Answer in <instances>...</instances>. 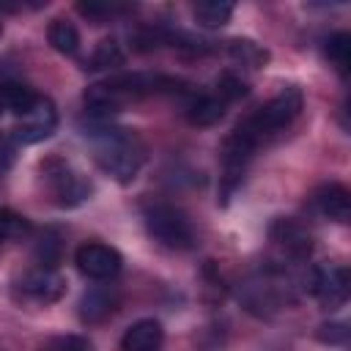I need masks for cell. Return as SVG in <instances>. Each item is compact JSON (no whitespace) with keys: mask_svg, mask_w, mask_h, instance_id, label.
<instances>
[{"mask_svg":"<svg viewBox=\"0 0 351 351\" xmlns=\"http://www.w3.org/2000/svg\"><path fill=\"white\" fill-rule=\"evenodd\" d=\"M250 93V82L239 74V71H222L219 80H217V96L228 104V101H236L241 96Z\"/></svg>","mask_w":351,"mask_h":351,"instance_id":"24","label":"cell"},{"mask_svg":"<svg viewBox=\"0 0 351 351\" xmlns=\"http://www.w3.org/2000/svg\"><path fill=\"white\" fill-rule=\"evenodd\" d=\"M304 288L326 310H337V307L346 304V299L351 293V274L343 263H318V266L307 269Z\"/></svg>","mask_w":351,"mask_h":351,"instance_id":"4","label":"cell"},{"mask_svg":"<svg viewBox=\"0 0 351 351\" xmlns=\"http://www.w3.org/2000/svg\"><path fill=\"white\" fill-rule=\"evenodd\" d=\"M41 170H44V176H47V184H49V189H52V195H55V203H58L60 208H74V206H80L82 200H88V195H90V181H88L82 173H77L69 162L52 156V159H47V162L41 165Z\"/></svg>","mask_w":351,"mask_h":351,"instance_id":"5","label":"cell"},{"mask_svg":"<svg viewBox=\"0 0 351 351\" xmlns=\"http://www.w3.org/2000/svg\"><path fill=\"white\" fill-rule=\"evenodd\" d=\"M58 126V110L52 104V99L47 96H36V101L19 115V123L14 126V143H22V145H33V143H41L47 137H52Z\"/></svg>","mask_w":351,"mask_h":351,"instance_id":"6","label":"cell"},{"mask_svg":"<svg viewBox=\"0 0 351 351\" xmlns=\"http://www.w3.org/2000/svg\"><path fill=\"white\" fill-rule=\"evenodd\" d=\"M0 33H3V22H0Z\"/></svg>","mask_w":351,"mask_h":351,"instance_id":"30","label":"cell"},{"mask_svg":"<svg viewBox=\"0 0 351 351\" xmlns=\"http://www.w3.org/2000/svg\"><path fill=\"white\" fill-rule=\"evenodd\" d=\"M313 203L315 208L326 217V219H335V222H348L351 217V197H348V189L337 181H329V184H321L313 195Z\"/></svg>","mask_w":351,"mask_h":351,"instance_id":"13","label":"cell"},{"mask_svg":"<svg viewBox=\"0 0 351 351\" xmlns=\"http://www.w3.org/2000/svg\"><path fill=\"white\" fill-rule=\"evenodd\" d=\"M165 329L154 318H143L132 324L121 337V351H156L162 346Z\"/></svg>","mask_w":351,"mask_h":351,"instance_id":"14","label":"cell"},{"mask_svg":"<svg viewBox=\"0 0 351 351\" xmlns=\"http://www.w3.org/2000/svg\"><path fill=\"white\" fill-rule=\"evenodd\" d=\"M225 118V101L219 96H195L186 104V121L192 126H214Z\"/></svg>","mask_w":351,"mask_h":351,"instance_id":"15","label":"cell"},{"mask_svg":"<svg viewBox=\"0 0 351 351\" xmlns=\"http://www.w3.org/2000/svg\"><path fill=\"white\" fill-rule=\"evenodd\" d=\"M47 351H93V343L85 335H58L47 340Z\"/></svg>","mask_w":351,"mask_h":351,"instance_id":"25","label":"cell"},{"mask_svg":"<svg viewBox=\"0 0 351 351\" xmlns=\"http://www.w3.org/2000/svg\"><path fill=\"white\" fill-rule=\"evenodd\" d=\"M93 159L110 178H115L118 184H129L137 178L145 162V145L132 129L101 126L99 132H93Z\"/></svg>","mask_w":351,"mask_h":351,"instance_id":"1","label":"cell"},{"mask_svg":"<svg viewBox=\"0 0 351 351\" xmlns=\"http://www.w3.org/2000/svg\"><path fill=\"white\" fill-rule=\"evenodd\" d=\"M3 241H5V239H3V236H0V244H3Z\"/></svg>","mask_w":351,"mask_h":351,"instance_id":"31","label":"cell"},{"mask_svg":"<svg viewBox=\"0 0 351 351\" xmlns=\"http://www.w3.org/2000/svg\"><path fill=\"white\" fill-rule=\"evenodd\" d=\"M123 58H126L123 47L115 38H104L96 44V49L90 55V69H115L123 63Z\"/></svg>","mask_w":351,"mask_h":351,"instance_id":"22","label":"cell"},{"mask_svg":"<svg viewBox=\"0 0 351 351\" xmlns=\"http://www.w3.org/2000/svg\"><path fill=\"white\" fill-rule=\"evenodd\" d=\"M77 11H80L82 16H88V19L104 22V19L115 16V14H121L123 8H121V5H112V3H80V5H77Z\"/></svg>","mask_w":351,"mask_h":351,"instance_id":"26","label":"cell"},{"mask_svg":"<svg viewBox=\"0 0 351 351\" xmlns=\"http://www.w3.org/2000/svg\"><path fill=\"white\" fill-rule=\"evenodd\" d=\"M228 55L236 63L247 66V69H261L269 60V52L261 44H255L252 38H233V41H228Z\"/></svg>","mask_w":351,"mask_h":351,"instance_id":"18","label":"cell"},{"mask_svg":"<svg viewBox=\"0 0 351 351\" xmlns=\"http://www.w3.org/2000/svg\"><path fill=\"white\" fill-rule=\"evenodd\" d=\"M269 239L291 261H307L313 252V233L299 219L291 217H277L269 225Z\"/></svg>","mask_w":351,"mask_h":351,"instance_id":"9","label":"cell"},{"mask_svg":"<svg viewBox=\"0 0 351 351\" xmlns=\"http://www.w3.org/2000/svg\"><path fill=\"white\" fill-rule=\"evenodd\" d=\"M33 233V225L27 217L11 211V208H0V236L5 241H16V239H27Z\"/></svg>","mask_w":351,"mask_h":351,"instance_id":"23","label":"cell"},{"mask_svg":"<svg viewBox=\"0 0 351 351\" xmlns=\"http://www.w3.org/2000/svg\"><path fill=\"white\" fill-rule=\"evenodd\" d=\"M118 304H121V293L115 285H93L80 299V321L88 326L101 324L118 310Z\"/></svg>","mask_w":351,"mask_h":351,"instance_id":"12","label":"cell"},{"mask_svg":"<svg viewBox=\"0 0 351 351\" xmlns=\"http://www.w3.org/2000/svg\"><path fill=\"white\" fill-rule=\"evenodd\" d=\"M318 340H324V343H346L348 340V326L343 321L321 324L318 326Z\"/></svg>","mask_w":351,"mask_h":351,"instance_id":"27","label":"cell"},{"mask_svg":"<svg viewBox=\"0 0 351 351\" xmlns=\"http://www.w3.org/2000/svg\"><path fill=\"white\" fill-rule=\"evenodd\" d=\"M0 96H3V101H5V107H8V112H14L16 118L36 101V90L33 88H27V85H22V82H3L0 85Z\"/></svg>","mask_w":351,"mask_h":351,"instance_id":"21","label":"cell"},{"mask_svg":"<svg viewBox=\"0 0 351 351\" xmlns=\"http://www.w3.org/2000/svg\"><path fill=\"white\" fill-rule=\"evenodd\" d=\"M156 351H159V348H156Z\"/></svg>","mask_w":351,"mask_h":351,"instance_id":"32","label":"cell"},{"mask_svg":"<svg viewBox=\"0 0 351 351\" xmlns=\"http://www.w3.org/2000/svg\"><path fill=\"white\" fill-rule=\"evenodd\" d=\"M66 293V277L58 269H44L36 266L27 274H22V280L16 282V296L27 304H55L58 299H63Z\"/></svg>","mask_w":351,"mask_h":351,"instance_id":"7","label":"cell"},{"mask_svg":"<svg viewBox=\"0 0 351 351\" xmlns=\"http://www.w3.org/2000/svg\"><path fill=\"white\" fill-rule=\"evenodd\" d=\"M324 52H326L329 63L346 77V74H348V66H351V36H348L346 30L332 33V36L324 41Z\"/></svg>","mask_w":351,"mask_h":351,"instance_id":"20","label":"cell"},{"mask_svg":"<svg viewBox=\"0 0 351 351\" xmlns=\"http://www.w3.org/2000/svg\"><path fill=\"white\" fill-rule=\"evenodd\" d=\"M302 107H304L302 88L288 85V88H282L274 99H269L261 110H255L250 118H244V121L233 129V134H236L244 145H250L252 151H258L269 137H274V134H280L285 126H291V123L299 118Z\"/></svg>","mask_w":351,"mask_h":351,"instance_id":"2","label":"cell"},{"mask_svg":"<svg viewBox=\"0 0 351 351\" xmlns=\"http://www.w3.org/2000/svg\"><path fill=\"white\" fill-rule=\"evenodd\" d=\"M47 38H49L52 49H58L60 55H74L80 49V33L66 19H52V25L47 30Z\"/></svg>","mask_w":351,"mask_h":351,"instance_id":"19","label":"cell"},{"mask_svg":"<svg viewBox=\"0 0 351 351\" xmlns=\"http://www.w3.org/2000/svg\"><path fill=\"white\" fill-rule=\"evenodd\" d=\"M230 16H233V3H228V0H203L195 5V22L208 30L228 25Z\"/></svg>","mask_w":351,"mask_h":351,"instance_id":"16","label":"cell"},{"mask_svg":"<svg viewBox=\"0 0 351 351\" xmlns=\"http://www.w3.org/2000/svg\"><path fill=\"white\" fill-rule=\"evenodd\" d=\"M82 99H85L88 112H93L96 118H107V115H112V112H121L129 101H134V99L129 96V90L121 88V82H118L115 77L107 80V82L88 85V90H85Z\"/></svg>","mask_w":351,"mask_h":351,"instance_id":"11","label":"cell"},{"mask_svg":"<svg viewBox=\"0 0 351 351\" xmlns=\"http://www.w3.org/2000/svg\"><path fill=\"white\" fill-rule=\"evenodd\" d=\"M33 255H36V263H38V266H44V269H58L60 255H63V236H60V230L47 228V230L38 236Z\"/></svg>","mask_w":351,"mask_h":351,"instance_id":"17","label":"cell"},{"mask_svg":"<svg viewBox=\"0 0 351 351\" xmlns=\"http://www.w3.org/2000/svg\"><path fill=\"white\" fill-rule=\"evenodd\" d=\"M16 159V143L11 134H3L0 132V173H5Z\"/></svg>","mask_w":351,"mask_h":351,"instance_id":"28","label":"cell"},{"mask_svg":"<svg viewBox=\"0 0 351 351\" xmlns=\"http://www.w3.org/2000/svg\"><path fill=\"white\" fill-rule=\"evenodd\" d=\"M145 230L170 250H189L197 239L192 219L170 203H154L145 208Z\"/></svg>","mask_w":351,"mask_h":351,"instance_id":"3","label":"cell"},{"mask_svg":"<svg viewBox=\"0 0 351 351\" xmlns=\"http://www.w3.org/2000/svg\"><path fill=\"white\" fill-rule=\"evenodd\" d=\"M8 112V107H5V101H3V96H0V115H5Z\"/></svg>","mask_w":351,"mask_h":351,"instance_id":"29","label":"cell"},{"mask_svg":"<svg viewBox=\"0 0 351 351\" xmlns=\"http://www.w3.org/2000/svg\"><path fill=\"white\" fill-rule=\"evenodd\" d=\"M241 302L247 304L250 313H255V315H269V313L285 307L291 299H288V285H280L277 280L263 277V280H255V282H247V285H244Z\"/></svg>","mask_w":351,"mask_h":351,"instance_id":"10","label":"cell"},{"mask_svg":"<svg viewBox=\"0 0 351 351\" xmlns=\"http://www.w3.org/2000/svg\"><path fill=\"white\" fill-rule=\"evenodd\" d=\"M74 261H77V269L90 280H112L123 266L121 252L101 241H88L77 247Z\"/></svg>","mask_w":351,"mask_h":351,"instance_id":"8","label":"cell"}]
</instances>
